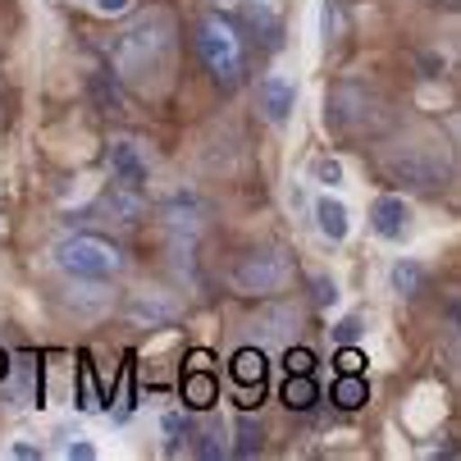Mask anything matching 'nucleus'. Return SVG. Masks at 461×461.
Here are the masks:
<instances>
[{
  "label": "nucleus",
  "mask_w": 461,
  "mask_h": 461,
  "mask_svg": "<svg viewBox=\"0 0 461 461\" xmlns=\"http://www.w3.org/2000/svg\"><path fill=\"white\" fill-rule=\"evenodd\" d=\"M174 55V14L169 10H142L110 37V69L119 83H156L169 69Z\"/></svg>",
  "instance_id": "obj_1"
},
{
  "label": "nucleus",
  "mask_w": 461,
  "mask_h": 461,
  "mask_svg": "<svg viewBox=\"0 0 461 461\" xmlns=\"http://www.w3.org/2000/svg\"><path fill=\"white\" fill-rule=\"evenodd\" d=\"M324 123L334 128L339 138L375 142L393 128V105L366 83H339L324 96Z\"/></svg>",
  "instance_id": "obj_2"
},
{
  "label": "nucleus",
  "mask_w": 461,
  "mask_h": 461,
  "mask_svg": "<svg viewBox=\"0 0 461 461\" xmlns=\"http://www.w3.org/2000/svg\"><path fill=\"white\" fill-rule=\"evenodd\" d=\"M192 46H196V59L202 69L215 78V87L233 92L242 78H247V37L242 28L229 19V14H202L192 28Z\"/></svg>",
  "instance_id": "obj_3"
},
{
  "label": "nucleus",
  "mask_w": 461,
  "mask_h": 461,
  "mask_svg": "<svg viewBox=\"0 0 461 461\" xmlns=\"http://www.w3.org/2000/svg\"><path fill=\"white\" fill-rule=\"evenodd\" d=\"M50 260L64 279H105V284L119 279L128 266V256L101 233H64L50 247Z\"/></svg>",
  "instance_id": "obj_4"
},
{
  "label": "nucleus",
  "mask_w": 461,
  "mask_h": 461,
  "mask_svg": "<svg viewBox=\"0 0 461 461\" xmlns=\"http://www.w3.org/2000/svg\"><path fill=\"white\" fill-rule=\"evenodd\" d=\"M379 169L393 187L425 192V196H438L452 183V165L434 147H393V151L379 156Z\"/></svg>",
  "instance_id": "obj_5"
},
{
  "label": "nucleus",
  "mask_w": 461,
  "mask_h": 461,
  "mask_svg": "<svg viewBox=\"0 0 461 461\" xmlns=\"http://www.w3.org/2000/svg\"><path fill=\"white\" fill-rule=\"evenodd\" d=\"M293 284V260L279 247H251L233 256L229 266V288L242 297H275Z\"/></svg>",
  "instance_id": "obj_6"
},
{
  "label": "nucleus",
  "mask_w": 461,
  "mask_h": 461,
  "mask_svg": "<svg viewBox=\"0 0 461 461\" xmlns=\"http://www.w3.org/2000/svg\"><path fill=\"white\" fill-rule=\"evenodd\" d=\"M105 169H110V183L133 187V192H147V183H151V160L142 156V147L133 138H114L105 147Z\"/></svg>",
  "instance_id": "obj_7"
},
{
  "label": "nucleus",
  "mask_w": 461,
  "mask_h": 461,
  "mask_svg": "<svg viewBox=\"0 0 461 461\" xmlns=\"http://www.w3.org/2000/svg\"><path fill=\"white\" fill-rule=\"evenodd\" d=\"M206 220H211V206L196 192H174L169 202H160V224L174 233V242H192L206 229Z\"/></svg>",
  "instance_id": "obj_8"
},
{
  "label": "nucleus",
  "mask_w": 461,
  "mask_h": 461,
  "mask_svg": "<svg viewBox=\"0 0 461 461\" xmlns=\"http://www.w3.org/2000/svg\"><path fill=\"white\" fill-rule=\"evenodd\" d=\"M123 320L133 329H165L178 320V302L169 293H156V288H138L123 297Z\"/></svg>",
  "instance_id": "obj_9"
},
{
  "label": "nucleus",
  "mask_w": 461,
  "mask_h": 461,
  "mask_svg": "<svg viewBox=\"0 0 461 461\" xmlns=\"http://www.w3.org/2000/svg\"><path fill=\"white\" fill-rule=\"evenodd\" d=\"M266 375H270V366H266V352L260 348L233 352V384H238V407L242 411L260 407V398H266Z\"/></svg>",
  "instance_id": "obj_10"
},
{
  "label": "nucleus",
  "mask_w": 461,
  "mask_h": 461,
  "mask_svg": "<svg viewBox=\"0 0 461 461\" xmlns=\"http://www.w3.org/2000/svg\"><path fill=\"white\" fill-rule=\"evenodd\" d=\"M256 110H260V119H266V123L284 128L293 119V110H297V83L284 78V74H266V78L256 83Z\"/></svg>",
  "instance_id": "obj_11"
},
{
  "label": "nucleus",
  "mask_w": 461,
  "mask_h": 461,
  "mask_svg": "<svg viewBox=\"0 0 461 461\" xmlns=\"http://www.w3.org/2000/svg\"><path fill=\"white\" fill-rule=\"evenodd\" d=\"M370 229H375V238H384V242H402V238L411 233V206H407V196H402V192L375 196Z\"/></svg>",
  "instance_id": "obj_12"
},
{
  "label": "nucleus",
  "mask_w": 461,
  "mask_h": 461,
  "mask_svg": "<svg viewBox=\"0 0 461 461\" xmlns=\"http://www.w3.org/2000/svg\"><path fill=\"white\" fill-rule=\"evenodd\" d=\"M311 215H315V233H320L324 242H348V233H352V215H348V206L339 202L334 192H320V196H315V206H311Z\"/></svg>",
  "instance_id": "obj_13"
},
{
  "label": "nucleus",
  "mask_w": 461,
  "mask_h": 461,
  "mask_svg": "<svg viewBox=\"0 0 461 461\" xmlns=\"http://www.w3.org/2000/svg\"><path fill=\"white\" fill-rule=\"evenodd\" d=\"M256 324H260V339H284V343H293V339H297V324H302V306H297V302H270L266 311L256 315Z\"/></svg>",
  "instance_id": "obj_14"
},
{
  "label": "nucleus",
  "mask_w": 461,
  "mask_h": 461,
  "mask_svg": "<svg viewBox=\"0 0 461 461\" xmlns=\"http://www.w3.org/2000/svg\"><path fill=\"white\" fill-rule=\"evenodd\" d=\"M105 215H114L119 224H138L142 215H147V192H133V187H119V183H110L105 192H101V202H96Z\"/></svg>",
  "instance_id": "obj_15"
},
{
  "label": "nucleus",
  "mask_w": 461,
  "mask_h": 461,
  "mask_svg": "<svg viewBox=\"0 0 461 461\" xmlns=\"http://www.w3.org/2000/svg\"><path fill=\"white\" fill-rule=\"evenodd\" d=\"M220 402V379L211 375V366H192L183 375V407L187 411H211Z\"/></svg>",
  "instance_id": "obj_16"
},
{
  "label": "nucleus",
  "mask_w": 461,
  "mask_h": 461,
  "mask_svg": "<svg viewBox=\"0 0 461 461\" xmlns=\"http://www.w3.org/2000/svg\"><path fill=\"white\" fill-rule=\"evenodd\" d=\"M192 452L202 456V461H220V456H229V425L224 420H206V425H192Z\"/></svg>",
  "instance_id": "obj_17"
},
{
  "label": "nucleus",
  "mask_w": 461,
  "mask_h": 461,
  "mask_svg": "<svg viewBox=\"0 0 461 461\" xmlns=\"http://www.w3.org/2000/svg\"><path fill=\"white\" fill-rule=\"evenodd\" d=\"M242 19H247V28L256 32V41L266 46V50H279V46H284V23L266 10V0H256V5H251Z\"/></svg>",
  "instance_id": "obj_18"
},
{
  "label": "nucleus",
  "mask_w": 461,
  "mask_h": 461,
  "mask_svg": "<svg viewBox=\"0 0 461 461\" xmlns=\"http://www.w3.org/2000/svg\"><path fill=\"white\" fill-rule=\"evenodd\" d=\"M366 402H370V384H366L361 370L334 379V407H339V411H361Z\"/></svg>",
  "instance_id": "obj_19"
},
{
  "label": "nucleus",
  "mask_w": 461,
  "mask_h": 461,
  "mask_svg": "<svg viewBox=\"0 0 461 461\" xmlns=\"http://www.w3.org/2000/svg\"><path fill=\"white\" fill-rule=\"evenodd\" d=\"M388 284H393V293H398V297H420V288H425V266H420V260H411V256L393 260Z\"/></svg>",
  "instance_id": "obj_20"
},
{
  "label": "nucleus",
  "mask_w": 461,
  "mask_h": 461,
  "mask_svg": "<svg viewBox=\"0 0 461 461\" xmlns=\"http://www.w3.org/2000/svg\"><path fill=\"white\" fill-rule=\"evenodd\" d=\"M315 402H320V388H315L311 375H288L284 379V407L288 411H311Z\"/></svg>",
  "instance_id": "obj_21"
},
{
  "label": "nucleus",
  "mask_w": 461,
  "mask_h": 461,
  "mask_svg": "<svg viewBox=\"0 0 461 461\" xmlns=\"http://www.w3.org/2000/svg\"><path fill=\"white\" fill-rule=\"evenodd\" d=\"M260 447H266V434H260V420L242 416V420H238V443H229V456H256Z\"/></svg>",
  "instance_id": "obj_22"
},
{
  "label": "nucleus",
  "mask_w": 461,
  "mask_h": 461,
  "mask_svg": "<svg viewBox=\"0 0 461 461\" xmlns=\"http://www.w3.org/2000/svg\"><path fill=\"white\" fill-rule=\"evenodd\" d=\"M160 434H165V447H169V452H178V443L192 434L187 411H178V407H174V411H165V416H160Z\"/></svg>",
  "instance_id": "obj_23"
},
{
  "label": "nucleus",
  "mask_w": 461,
  "mask_h": 461,
  "mask_svg": "<svg viewBox=\"0 0 461 461\" xmlns=\"http://www.w3.org/2000/svg\"><path fill=\"white\" fill-rule=\"evenodd\" d=\"M311 178L324 187V192H334V187H343V160L339 156H320L315 165H311Z\"/></svg>",
  "instance_id": "obj_24"
},
{
  "label": "nucleus",
  "mask_w": 461,
  "mask_h": 461,
  "mask_svg": "<svg viewBox=\"0 0 461 461\" xmlns=\"http://www.w3.org/2000/svg\"><path fill=\"white\" fill-rule=\"evenodd\" d=\"M311 366H315V357H311L306 348H293V343H288V352H284V370H288V375H311Z\"/></svg>",
  "instance_id": "obj_25"
},
{
  "label": "nucleus",
  "mask_w": 461,
  "mask_h": 461,
  "mask_svg": "<svg viewBox=\"0 0 461 461\" xmlns=\"http://www.w3.org/2000/svg\"><path fill=\"white\" fill-rule=\"evenodd\" d=\"M311 288H315V306H339V284L329 275H315Z\"/></svg>",
  "instance_id": "obj_26"
},
{
  "label": "nucleus",
  "mask_w": 461,
  "mask_h": 461,
  "mask_svg": "<svg viewBox=\"0 0 461 461\" xmlns=\"http://www.w3.org/2000/svg\"><path fill=\"white\" fill-rule=\"evenodd\" d=\"M361 366H366V352L352 348V343H343V348H339V375H352V370H361Z\"/></svg>",
  "instance_id": "obj_27"
},
{
  "label": "nucleus",
  "mask_w": 461,
  "mask_h": 461,
  "mask_svg": "<svg viewBox=\"0 0 461 461\" xmlns=\"http://www.w3.org/2000/svg\"><path fill=\"white\" fill-rule=\"evenodd\" d=\"M5 456H14V461H41L46 452H41V443H28V438H19V443H10V447H5Z\"/></svg>",
  "instance_id": "obj_28"
},
{
  "label": "nucleus",
  "mask_w": 461,
  "mask_h": 461,
  "mask_svg": "<svg viewBox=\"0 0 461 461\" xmlns=\"http://www.w3.org/2000/svg\"><path fill=\"white\" fill-rule=\"evenodd\" d=\"M64 456H69V461H74V456H78V461H92L96 447H92L87 438H69V443H64Z\"/></svg>",
  "instance_id": "obj_29"
},
{
  "label": "nucleus",
  "mask_w": 461,
  "mask_h": 461,
  "mask_svg": "<svg viewBox=\"0 0 461 461\" xmlns=\"http://www.w3.org/2000/svg\"><path fill=\"white\" fill-rule=\"evenodd\" d=\"M320 23H324V41L339 32V5H334V0H324V19Z\"/></svg>",
  "instance_id": "obj_30"
},
{
  "label": "nucleus",
  "mask_w": 461,
  "mask_h": 461,
  "mask_svg": "<svg viewBox=\"0 0 461 461\" xmlns=\"http://www.w3.org/2000/svg\"><path fill=\"white\" fill-rule=\"evenodd\" d=\"M128 5H133V0H96V10H101V14H123Z\"/></svg>",
  "instance_id": "obj_31"
},
{
  "label": "nucleus",
  "mask_w": 461,
  "mask_h": 461,
  "mask_svg": "<svg viewBox=\"0 0 461 461\" xmlns=\"http://www.w3.org/2000/svg\"><path fill=\"white\" fill-rule=\"evenodd\" d=\"M352 339H357V320H348V324L339 329V343H352Z\"/></svg>",
  "instance_id": "obj_32"
},
{
  "label": "nucleus",
  "mask_w": 461,
  "mask_h": 461,
  "mask_svg": "<svg viewBox=\"0 0 461 461\" xmlns=\"http://www.w3.org/2000/svg\"><path fill=\"white\" fill-rule=\"evenodd\" d=\"M5 375H10V357H5V352H0V379H5Z\"/></svg>",
  "instance_id": "obj_33"
},
{
  "label": "nucleus",
  "mask_w": 461,
  "mask_h": 461,
  "mask_svg": "<svg viewBox=\"0 0 461 461\" xmlns=\"http://www.w3.org/2000/svg\"><path fill=\"white\" fill-rule=\"evenodd\" d=\"M434 5H443V10H456V0H434Z\"/></svg>",
  "instance_id": "obj_34"
}]
</instances>
